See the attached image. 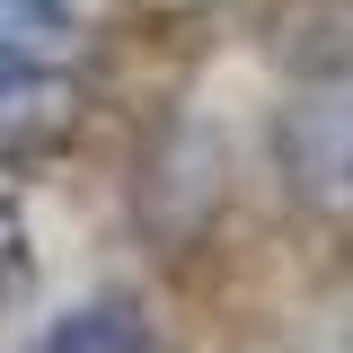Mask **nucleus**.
<instances>
[{
  "label": "nucleus",
  "instance_id": "1",
  "mask_svg": "<svg viewBox=\"0 0 353 353\" xmlns=\"http://www.w3.org/2000/svg\"><path fill=\"white\" fill-rule=\"evenodd\" d=\"M274 150L309 212L353 221V97H301L274 132Z\"/></svg>",
  "mask_w": 353,
  "mask_h": 353
},
{
  "label": "nucleus",
  "instance_id": "3",
  "mask_svg": "<svg viewBox=\"0 0 353 353\" xmlns=\"http://www.w3.org/2000/svg\"><path fill=\"white\" fill-rule=\"evenodd\" d=\"M27 353H150V327H141L132 301H80V309H62Z\"/></svg>",
  "mask_w": 353,
  "mask_h": 353
},
{
  "label": "nucleus",
  "instance_id": "4",
  "mask_svg": "<svg viewBox=\"0 0 353 353\" xmlns=\"http://www.w3.org/2000/svg\"><path fill=\"white\" fill-rule=\"evenodd\" d=\"M27 274H36V256H27V212L0 194V309L27 292Z\"/></svg>",
  "mask_w": 353,
  "mask_h": 353
},
{
  "label": "nucleus",
  "instance_id": "2",
  "mask_svg": "<svg viewBox=\"0 0 353 353\" xmlns=\"http://www.w3.org/2000/svg\"><path fill=\"white\" fill-rule=\"evenodd\" d=\"M71 44V9L62 0H0V97L18 80H44Z\"/></svg>",
  "mask_w": 353,
  "mask_h": 353
}]
</instances>
